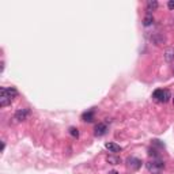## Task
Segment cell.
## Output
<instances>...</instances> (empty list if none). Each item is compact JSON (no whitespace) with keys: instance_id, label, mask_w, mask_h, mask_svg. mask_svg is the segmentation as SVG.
I'll list each match as a JSON object with an SVG mask.
<instances>
[{"instance_id":"6da1fadb","label":"cell","mask_w":174,"mask_h":174,"mask_svg":"<svg viewBox=\"0 0 174 174\" xmlns=\"http://www.w3.org/2000/svg\"><path fill=\"white\" fill-rule=\"evenodd\" d=\"M18 95V90L15 87H2L0 90V106L4 108V106L11 105L12 99Z\"/></svg>"},{"instance_id":"7a4b0ae2","label":"cell","mask_w":174,"mask_h":174,"mask_svg":"<svg viewBox=\"0 0 174 174\" xmlns=\"http://www.w3.org/2000/svg\"><path fill=\"white\" fill-rule=\"evenodd\" d=\"M146 166H147V170L151 174H162V172L165 169V162L159 158H154L153 161L147 162Z\"/></svg>"},{"instance_id":"3957f363","label":"cell","mask_w":174,"mask_h":174,"mask_svg":"<svg viewBox=\"0 0 174 174\" xmlns=\"http://www.w3.org/2000/svg\"><path fill=\"white\" fill-rule=\"evenodd\" d=\"M153 98L155 99V101H158V102L166 103L172 97H170V91L169 90H162V88H159V90H155L153 92Z\"/></svg>"},{"instance_id":"277c9868","label":"cell","mask_w":174,"mask_h":174,"mask_svg":"<svg viewBox=\"0 0 174 174\" xmlns=\"http://www.w3.org/2000/svg\"><path fill=\"white\" fill-rule=\"evenodd\" d=\"M127 165H128V167H131L132 170H139L142 167V161H140L139 158L129 157V158H127Z\"/></svg>"},{"instance_id":"5b68a950","label":"cell","mask_w":174,"mask_h":174,"mask_svg":"<svg viewBox=\"0 0 174 174\" xmlns=\"http://www.w3.org/2000/svg\"><path fill=\"white\" fill-rule=\"evenodd\" d=\"M29 114H30V110L29 109H19L15 112V114H14V120L21 123V121H25L26 118H27Z\"/></svg>"},{"instance_id":"8992f818","label":"cell","mask_w":174,"mask_h":174,"mask_svg":"<svg viewBox=\"0 0 174 174\" xmlns=\"http://www.w3.org/2000/svg\"><path fill=\"white\" fill-rule=\"evenodd\" d=\"M106 132H108V125H106L105 123H99V124L95 125L94 135L97 136V138H101V136H103Z\"/></svg>"},{"instance_id":"52a82bcc","label":"cell","mask_w":174,"mask_h":174,"mask_svg":"<svg viewBox=\"0 0 174 174\" xmlns=\"http://www.w3.org/2000/svg\"><path fill=\"white\" fill-rule=\"evenodd\" d=\"M105 148L112 154H117V153H120V151H123V147L118 146V144H116V143H113V142L105 143Z\"/></svg>"},{"instance_id":"ba28073f","label":"cell","mask_w":174,"mask_h":174,"mask_svg":"<svg viewBox=\"0 0 174 174\" xmlns=\"http://www.w3.org/2000/svg\"><path fill=\"white\" fill-rule=\"evenodd\" d=\"M94 117H95L94 109H90V110H87V112H84L82 114V120L86 121V123H92V121H94Z\"/></svg>"},{"instance_id":"9c48e42d","label":"cell","mask_w":174,"mask_h":174,"mask_svg":"<svg viewBox=\"0 0 174 174\" xmlns=\"http://www.w3.org/2000/svg\"><path fill=\"white\" fill-rule=\"evenodd\" d=\"M163 57H165V60L167 61V63H170V61L174 60V48H173V46H170V48H167V49L165 50Z\"/></svg>"},{"instance_id":"30bf717a","label":"cell","mask_w":174,"mask_h":174,"mask_svg":"<svg viewBox=\"0 0 174 174\" xmlns=\"http://www.w3.org/2000/svg\"><path fill=\"white\" fill-rule=\"evenodd\" d=\"M157 8H158V2L157 0H150V2L147 3V12H148L150 15H151V12L155 11Z\"/></svg>"},{"instance_id":"8fae6325","label":"cell","mask_w":174,"mask_h":174,"mask_svg":"<svg viewBox=\"0 0 174 174\" xmlns=\"http://www.w3.org/2000/svg\"><path fill=\"white\" fill-rule=\"evenodd\" d=\"M106 161H108L109 163H112V165H118V163H121V159L118 158V157H113V155H109V157L106 158Z\"/></svg>"},{"instance_id":"7c38bea8","label":"cell","mask_w":174,"mask_h":174,"mask_svg":"<svg viewBox=\"0 0 174 174\" xmlns=\"http://www.w3.org/2000/svg\"><path fill=\"white\" fill-rule=\"evenodd\" d=\"M153 23H154V18H153V15L147 14V16L144 18V21H143V25H144V26H151Z\"/></svg>"},{"instance_id":"4fadbf2b","label":"cell","mask_w":174,"mask_h":174,"mask_svg":"<svg viewBox=\"0 0 174 174\" xmlns=\"http://www.w3.org/2000/svg\"><path fill=\"white\" fill-rule=\"evenodd\" d=\"M69 133H71V136H73V138H79V131H78V128H75V127L69 128Z\"/></svg>"},{"instance_id":"5bb4252c","label":"cell","mask_w":174,"mask_h":174,"mask_svg":"<svg viewBox=\"0 0 174 174\" xmlns=\"http://www.w3.org/2000/svg\"><path fill=\"white\" fill-rule=\"evenodd\" d=\"M167 7H169V10H174V0H170L167 3Z\"/></svg>"},{"instance_id":"9a60e30c","label":"cell","mask_w":174,"mask_h":174,"mask_svg":"<svg viewBox=\"0 0 174 174\" xmlns=\"http://www.w3.org/2000/svg\"><path fill=\"white\" fill-rule=\"evenodd\" d=\"M4 148H6V144L4 142H2V151H4Z\"/></svg>"},{"instance_id":"2e32d148","label":"cell","mask_w":174,"mask_h":174,"mask_svg":"<svg viewBox=\"0 0 174 174\" xmlns=\"http://www.w3.org/2000/svg\"><path fill=\"white\" fill-rule=\"evenodd\" d=\"M109 174H118V173H117V172H116V170H112V172H110V173H109Z\"/></svg>"},{"instance_id":"e0dca14e","label":"cell","mask_w":174,"mask_h":174,"mask_svg":"<svg viewBox=\"0 0 174 174\" xmlns=\"http://www.w3.org/2000/svg\"><path fill=\"white\" fill-rule=\"evenodd\" d=\"M173 103H174V98H173Z\"/></svg>"}]
</instances>
